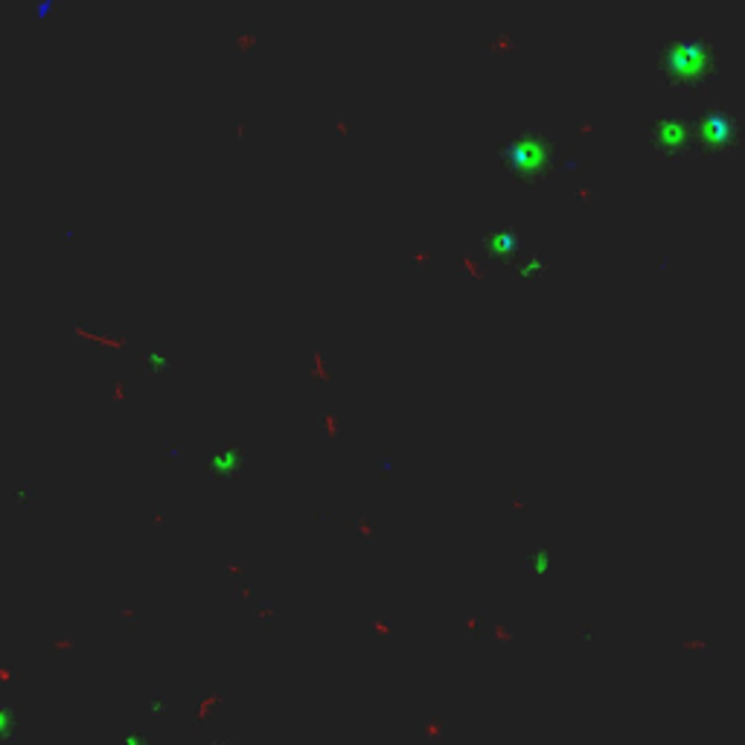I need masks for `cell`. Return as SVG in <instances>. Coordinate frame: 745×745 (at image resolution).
<instances>
[{
  "label": "cell",
  "mask_w": 745,
  "mask_h": 745,
  "mask_svg": "<svg viewBox=\"0 0 745 745\" xmlns=\"http://www.w3.org/2000/svg\"><path fill=\"white\" fill-rule=\"evenodd\" d=\"M9 728H15V714H13V707H0V737H6Z\"/></svg>",
  "instance_id": "obj_3"
},
{
  "label": "cell",
  "mask_w": 745,
  "mask_h": 745,
  "mask_svg": "<svg viewBox=\"0 0 745 745\" xmlns=\"http://www.w3.org/2000/svg\"><path fill=\"white\" fill-rule=\"evenodd\" d=\"M143 364H146V370H149V372H166L169 370V358L163 353H155V349H152V353L143 356Z\"/></svg>",
  "instance_id": "obj_2"
},
{
  "label": "cell",
  "mask_w": 745,
  "mask_h": 745,
  "mask_svg": "<svg viewBox=\"0 0 745 745\" xmlns=\"http://www.w3.org/2000/svg\"><path fill=\"white\" fill-rule=\"evenodd\" d=\"M236 466H239V451L236 448H222L210 457V472L213 475H233Z\"/></svg>",
  "instance_id": "obj_1"
}]
</instances>
